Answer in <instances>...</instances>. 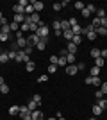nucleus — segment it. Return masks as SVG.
<instances>
[{"label":"nucleus","instance_id":"nucleus-1","mask_svg":"<svg viewBox=\"0 0 107 120\" xmlns=\"http://www.w3.org/2000/svg\"><path fill=\"white\" fill-rule=\"evenodd\" d=\"M38 38H48V34H50V27L48 25H43V27H38Z\"/></svg>","mask_w":107,"mask_h":120},{"label":"nucleus","instance_id":"nucleus-2","mask_svg":"<svg viewBox=\"0 0 107 120\" xmlns=\"http://www.w3.org/2000/svg\"><path fill=\"white\" fill-rule=\"evenodd\" d=\"M14 61H18V63H23V61H25V63H29V61H31V57H29L23 50H18V52H16V59H14Z\"/></svg>","mask_w":107,"mask_h":120},{"label":"nucleus","instance_id":"nucleus-3","mask_svg":"<svg viewBox=\"0 0 107 120\" xmlns=\"http://www.w3.org/2000/svg\"><path fill=\"white\" fill-rule=\"evenodd\" d=\"M38 41H39V38H38V34H29L27 36V47H36L38 45Z\"/></svg>","mask_w":107,"mask_h":120},{"label":"nucleus","instance_id":"nucleus-4","mask_svg":"<svg viewBox=\"0 0 107 120\" xmlns=\"http://www.w3.org/2000/svg\"><path fill=\"white\" fill-rule=\"evenodd\" d=\"M46 43H48V38H39V41H38V45H36L34 49H38V50H45V49H46Z\"/></svg>","mask_w":107,"mask_h":120},{"label":"nucleus","instance_id":"nucleus-5","mask_svg":"<svg viewBox=\"0 0 107 120\" xmlns=\"http://www.w3.org/2000/svg\"><path fill=\"white\" fill-rule=\"evenodd\" d=\"M77 72H79L77 65H66V74H68V75H75Z\"/></svg>","mask_w":107,"mask_h":120},{"label":"nucleus","instance_id":"nucleus-6","mask_svg":"<svg viewBox=\"0 0 107 120\" xmlns=\"http://www.w3.org/2000/svg\"><path fill=\"white\" fill-rule=\"evenodd\" d=\"M31 115V111H29V108L27 106H20V118H25V116Z\"/></svg>","mask_w":107,"mask_h":120},{"label":"nucleus","instance_id":"nucleus-7","mask_svg":"<svg viewBox=\"0 0 107 120\" xmlns=\"http://www.w3.org/2000/svg\"><path fill=\"white\" fill-rule=\"evenodd\" d=\"M66 50H68V54H75L77 50H79V47H77L73 41H68V49Z\"/></svg>","mask_w":107,"mask_h":120},{"label":"nucleus","instance_id":"nucleus-8","mask_svg":"<svg viewBox=\"0 0 107 120\" xmlns=\"http://www.w3.org/2000/svg\"><path fill=\"white\" fill-rule=\"evenodd\" d=\"M16 43H18V49L23 50V49L27 47V38H25V36H23V38H18V40H16Z\"/></svg>","mask_w":107,"mask_h":120},{"label":"nucleus","instance_id":"nucleus-9","mask_svg":"<svg viewBox=\"0 0 107 120\" xmlns=\"http://www.w3.org/2000/svg\"><path fill=\"white\" fill-rule=\"evenodd\" d=\"M25 18H27L25 15H14V18H13V22H16V23H18V25H21V23H25Z\"/></svg>","mask_w":107,"mask_h":120},{"label":"nucleus","instance_id":"nucleus-10","mask_svg":"<svg viewBox=\"0 0 107 120\" xmlns=\"http://www.w3.org/2000/svg\"><path fill=\"white\" fill-rule=\"evenodd\" d=\"M13 11H14V15H25V7H21L20 4L13 5Z\"/></svg>","mask_w":107,"mask_h":120},{"label":"nucleus","instance_id":"nucleus-11","mask_svg":"<svg viewBox=\"0 0 107 120\" xmlns=\"http://www.w3.org/2000/svg\"><path fill=\"white\" fill-rule=\"evenodd\" d=\"M31 116H32V120H45V118H43V113H41L39 109L32 111V113H31Z\"/></svg>","mask_w":107,"mask_h":120},{"label":"nucleus","instance_id":"nucleus-12","mask_svg":"<svg viewBox=\"0 0 107 120\" xmlns=\"http://www.w3.org/2000/svg\"><path fill=\"white\" fill-rule=\"evenodd\" d=\"M9 115H11V116L20 115V106H11V108H9Z\"/></svg>","mask_w":107,"mask_h":120},{"label":"nucleus","instance_id":"nucleus-13","mask_svg":"<svg viewBox=\"0 0 107 120\" xmlns=\"http://www.w3.org/2000/svg\"><path fill=\"white\" fill-rule=\"evenodd\" d=\"M31 4L34 5V11H36V13H39V11L45 7V4H43V2H31Z\"/></svg>","mask_w":107,"mask_h":120},{"label":"nucleus","instance_id":"nucleus-14","mask_svg":"<svg viewBox=\"0 0 107 120\" xmlns=\"http://www.w3.org/2000/svg\"><path fill=\"white\" fill-rule=\"evenodd\" d=\"M91 25H93V29L97 30L98 27L102 25V20H100V18H97V16H95V18H93V20H91Z\"/></svg>","mask_w":107,"mask_h":120},{"label":"nucleus","instance_id":"nucleus-15","mask_svg":"<svg viewBox=\"0 0 107 120\" xmlns=\"http://www.w3.org/2000/svg\"><path fill=\"white\" fill-rule=\"evenodd\" d=\"M62 36L66 38V41H71V40H73V32H71V29H68V30H62Z\"/></svg>","mask_w":107,"mask_h":120},{"label":"nucleus","instance_id":"nucleus-16","mask_svg":"<svg viewBox=\"0 0 107 120\" xmlns=\"http://www.w3.org/2000/svg\"><path fill=\"white\" fill-rule=\"evenodd\" d=\"M102 113H104V109H102V108H100L98 104H95V106H93V115H95V116L102 115Z\"/></svg>","mask_w":107,"mask_h":120},{"label":"nucleus","instance_id":"nucleus-17","mask_svg":"<svg viewBox=\"0 0 107 120\" xmlns=\"http://www.w3.org/2000/svg\"><path fill=\"white\" fill-rule=\"evenodd\" d=\"M34 13H36V11H34V5L29 4V5L25 7V16H31V15H34Z\"/></svg>","mask_w":107,"mask_h":120},{"label":"nucleus","instance_id":"nucleus-18","mask_svg":"<svg viewBox=\"0 0 107 120\" xmlns=\"http://www.w3.org/2000/svg\"><path fill=\"white\" fill-rule=\"evenodd\" d=\"M104 65H105V59H104V57H97V59H95V66H98V68H102Z\"/></svg>","mask_w":107,"mask_h":120},{"label":"nucleus","instance_id":"nucleus-19","mask_svg":"<svg viewBox=\"0 0 107 120\" xmlns=\"http://www.w3.org/2000/svg\"><path fill=\"white\" fill-rule=\"evenodd\" d=\"M91 84L93 86H102V79H100V77H91Z\"/></svg>","mask_w":107,"mask_h":120},{"label":"nucleus","instance_id":"nucleus-20","mask_svg":"<svg viewBox=\"0 0 107 120\" xmlns=\"http://www.w3.org/2000/svg\"><path fill=\"white\" fill-rule=\"evenodd\" d=\"M38 106H39V104H36L34 100H31V102L27 104V108H29V111H31V113H32V111H36V109H38Z\"/></svg>","mask_w":107,"mask_h":120},{"label":"nucleus","instance_id":"nucleus-21","mask_svg":"<svg viewBox=\"0 0 107 120\" xmlns=\"http://www.w3.org/2000/svg\"><path fill=\"white\" fill-rule=\"evenodd\" d=\"M66 65H68L66 57H62V56H59V61H57V66H64V68H66Z\"/></svg>","mask_w":107,"mask_h":120},{"label":"nucleus","instance_id":"nucleus-22","mask_svg":"<svg viewBox=\"0 0 107 120\" xmlns=\"http://www.w3.org/2000/svg\"><path fill=\"white\" fill-rule=\"evenodd\" d=\"M68 29H71L70 22H68V20H61V30H68Z\"/></svg>","mask_w":107,"mask_h":120},{"label":"nucleus","instance_id":"nucleus-23","mask_svg":"<svg viewBox=\"0 0 107 120\" xmlns=\"http://www.w3.org/2000/svg\"><path fill=\"white\" fill-rule=\"evenodd\" d=\"M9 27H11L13 32H18V30H20V25L16 23V22H9Z\"/></svg>","mask_w":107,"mask_h":120},{"label":"nucleus","instance_id":"nucleus-24","mask_svg":"<svg viewBox=\"0 0 107 120\" xmlns=\"http://www.w3.org/2000/svg\"><path fill=\"white\" fill-rule=\"evenodd\" d=\"M75 54H66V61H68V65H73V63H75Z\"/></svg>","mask_w":107,"mask_h":120},{"label":"nucleus","instance_id":"nucleus-25","mask_svg":"<svg viewBox=\"0 0 107 120\" xmlns=\"http://www.w3.org/2000/svg\"><path fill=\"white\" fill-rule=\"evenodd\" d=\"M97 104L100 106V108H102V109H105V108H107V99H105V97H104V99L97 100Z\"/></svg>","mask_w":107,"mask_h":120},{"label":"nucleus","instance_id":"nucleus-26","mask_svg":"<svg viewBox=\"0 0 107 120\" xmlns=\"http://www.w3.org/2000/svg\"><path fill=\"white\" fill-rule=\"evenodd\" d=\"M7 61H9V54H7V52H2V54H0V63H7Z\"/></svg>","mask_w":107,"mask_h":120},{"label":"nucleus","instance_id":"nucleus-27","mask_svg":"<svg viewBox=\"0 0 107 120\" xmlns=\"http://www.w3.org/2000/svg\"><path fill=\"white\" fill-rule=\"evenodd\" d=\"M86 9L93 15V13H97V5H95V4H86Z\"/></svg>","mask_w":107,"mask_h":120},{"label":"nucleus","instance_id":"nucleus-28","mask_svg":"<svg viewBox=\"0 0 107 120\" xmlns=\"http://www.w3.org/2000/svg\"><path fill=\"white\" fill-rule=\"evenodd\" d=\"M97 18H100V20H102V18H105V9H102V7H100V9H97Z\"/></svg>","mask_w":107,"mask_h":120},{"label":"nucleus","instance_id":"nucleus-29","mask_svg":"<svg viewBox=\"0 0 107 120\" xmlns=\"http://www.w3.org/2000/svg\"><path fill=\"white\" fill-rule=\"evenodd\" d=\"M100 52H102L100 49H91V57H95V59L100 57Z\"/></svg>","mask_w":107,"mask_h":120},{"label":"nucleus","instance_id":"nucleus-30","mask_svg":"<svg viewBox=\"0 0 107 120\" xmlns=\"http://www.w3.org/2000/svg\"><path fill=\"white\" fill-rule=\"evenodd\" d=\"M98 75H100V68H98V66H93L91 68V77H98Z\"/></svg>","mask_w":107,"mask_h":120},{"label":"nucleus","instance_id":"nucleus-31","mask_svg":"<svg viewBox=\"0 0 107 120\" xmlns=\"http://www.w3.org/2000/svg\"><path fill=\"white\" fill-rule=\"evenodd\" d=\"M73 7H75L77 11H82L84 7H86V4H82V2H75V4H73Z\"/></svg>","mask_w":107,"mask_h":120},{"label":"nucleus","instance_id":"nucleus-32","mask_svg":"<svg viewBox=\"0 0 107 120\" xmlns=\"http://www.w3.org/2000/svg\"><path fill=\"white\" fill-rule=\"evenodd\" d=\"M25 68H27V72H34L36 65H34V63H32V61H29V63H27V65H25Z\"/></svg>","mask_w":107,"mask_h":120},{"label":"nucleus","instance_id":"nucleus-33","mask_svg":"<svg viewBox=\"0 0 107 120\" xmlns=\"http://www.w3.org/2000/svg\"><path fill=\"white\" fill-rule=\"evenodd\" d=\"M95 32H97V36H98V34H100V36H105V34H107V29H104V27H98Z\"/></svg>","mask_w":107,"mask_h":120},{"label":"nucleus","instance_id":"nucleus-34","mask_svg":"<svg viewBox=\"0 0 107 120\" xmlns=\"http://www.w3.org/2000/svg\"><path fill=\"white\" fill-rule=\"evenodd\" d=\"M71 41H73V43H75V45L79 47V45L82 43V36H73V40H71Z\"/></svg>","mask_w":107,"mask_h":120},{"label":"nucleus","instance_id":"nucleus-35","mask_svg":"<svg viewBox=\"0 0 107 120\" xmlns=\"http://www.w3.org/2000/svg\"><path fill=\"white\" fill-rule=\"evenodd\" d=\"M54 30H61V20H54Z\"/></svg>","mask_w":107,"mask_h":120},{"label":"nucleus","instance_id":"nucleus-36","mask_svg":"<svg viewBox=\"0 0 107 120\" xmlns=\"http://www.w3.org/2000/svg\"><path fill=\"white\" fill-rule=\"evenodd\" d=\"M57 68H59L57 65H48V74H55Z\"/></svg>","mask_w":107,"mask_h":120},{"label":"nucleus","instance_id":"nucleus-37","mask_svg":"<svg viewBox=\"0 0 107 120\" xmlns=\"http://www.w3.org/2000/svg\"><path fill=\"white\" fill-rule=\"evenodd\" d=\"M87 40H89V41L97 40V32H95V30H91V32H87Z\"/></svg>","mask_w":107,"mask_h":120},{"label":"nucleus","instance_id":"nucleus-38","mask_svg":"<svg viewBox=\"0 0 107 120\" xmlns=\"http://www.w3.org/2000/svg\"><path fill=\"white\" fill-rule=\"evenodd\" d=\"M20 30L23 32V34H25V32H29V23H21V25H20Z\"/></svg>","mask_w":107,"mask_h":120},{"label":"nucleus","instance_id":"nucleus-39","mask_svg":"<svg viewBox=\"0 0 107 120\" xmlns=\"http://www.w3.org/2000/svg\"><path fill=\"white\" fill-rule=\"evenodd\" d=\"M59 61V56H50V65H57Z\"/></svg>","mask_w":107,"mask_h":120},{"label":"nucleus","instance_id":"nucleus-40","mask_svg":"<svg viewBox=\"0 0 107 120\" xmlns=\"http://www.w3.org/2000/svg\"><path fill=\"white\" fill-rule=\"evenodd\" d=\"M32 100H34L36 104H41V95H39V93H36V95L32 97Z\"/></svg>","mask_w":107,"mask_h":120},{"label":"nucleus","instance_id":"nucleus-41","mask_svg":"<svg viewBox=\"0 0 107 120\" xmlns=\"http://www.w3.org/2000/svg\"><path fill=\"white\" fill-rule=\"evenodd\" d=\"M39 82H46V81H48V74H43V75H39Z\"/></svg>","mask_w":107,"mask_h":120},{"label":"nucleus","instance_id":"nucleus-42","mask_svg":"<svg viewBox=\"0 0 107 120\" xmlns=\"http://www.w3.org/2000/svg\"><path fill=\"white\" fill-rule=\"evenodd\" d=\"M95 97H97V100L104 99V93H102V90H97V91H95Z\"/></svg>","mask_w":107,"mask_h":120},{"label":"nucleus","instance_id":"nucleus-43","mask_svg":"<svg viewBox=\"0 0 107 120\" xmlns=\"http://www.w3.org/2000/svg\"><path fill=\"white\" fill-rule=\"evenodd\" d=\"M70 27H75V25H79V20H77V18H70Z\"/></svg>","mask_w":107,"mask_h":120},{"label":"nucleus","instance_id":"nucleus-44","mask_svg":"<svg viewBox=\"0 0 107 120\" xmlns=\"http://www.w3.org/2000/svg\"><path fill=\"white\" fill-rule=\"evenodd\" d=\"M100 90H102V93H104V95H107V81H105V82H102Z\"/></svg>","mask_w":107,"mask_h":120},{"label":"nucleus","instance_id":"nucleus-45","mask_svg":"<svg viewBox=\"0 0 107 120\" xmlns=\"http://www.w3.org/2000/svg\"><path fill=\"white\" fill-rule=\"evenodd\" d=\"M7 91H9V86H7V84H2V86H0V93H7Z\"/></svg>","mask_w":107,"mask_h":120},{"label":"nucleus","instance_id":"nucleus-46","mask_svg":"<svg viewBox=\"0 0 107 120\" xmlns=\"http://www.w3.org/2000/svg\"><path fill=\"white\" fill-rule=\"evenodd\" d=\"M7 54H9V61L11 59H16V50H9Z\"/></svg>","mask_w":107,"mask_h":120},{"label":"nucleus","instance_id":"nucleus-47","mask_svg":"<svg viewBox=\"0 0 107 120\" xmlns=\"http://www.w3.org/2000/svg\"><path fill=\"white\" fill-rule=\"evenodd\" d=\"M32 50H34V47H25V49H23V52H25L27 56H31V54H32Z\"/></svg>","mask_w":107,"mask_h":120},{"label":"nucleus","instance_id":"nucleus-48","mask_svg":"<svg viewBox=\"0 0 107 120\" xmlns=\"http://www.w3.org/2000/svg\"><path fill=\"white\" fill-rule=\"evenodd\" d=\"M82 16H84V18H89V16H91V13H89V11L84 7V9H82Z\"/></svg>","mask_w":107,"mask_h":120},{"label":"nucleus","instance_id":"nucleus-49","mask_svg":"<svg viewBox=\"0 0 107 120\" xmlns=\"http://www.w3.org/2000/svg\"><path fill=\"white\" fill-rule=\"evenodd\" d=\"M7 40H9V34H0V41L2 43H5Z\"/></svg>","mask_w":107,"mask_h":120},{"label":"nucleus","instance_id":"nucleus-50","mask_svg":"<svg viewBox=\"0 0 107 120\" xmlns=\"http://www.w3.org/2000/svg\"><path fill=\"white\" fill-rule=\"evenodd\" d=\"M61 9H62L61 2H55V4H54V11H61Z\"/></svg>","mask_w":107,"mask_h":120},{"label":"nucleus","instance_id":"nucleus-51","mask_svg":"<svg viewBox=\"0 0 107 120\" xmlns=\"http://www.w3.org/2000/svg\"><path fill=\"white\" fill-rule=\"evenodd\" d=\"M100 57H104V59L107 57V49H102V52H100Z\"/></svg>","mask_w":107,"mask_h":120},{"label":"nucleus","instance_id":"nucleus-52","mask_svg":"<svg viewBox=\"0 0 107 120\" xmlns=\"http://www.w3.org/2000/svg\"><path fill=\"white\" fill-rule=\"evenodd\" d=\"M100 27H104V29H107V16H105V18H102V25H100Z\"/></svg>","mask_w":107,"mask_h":120},{"label":"nucleus","instance_id":"nucleus-53","mask_svg":"<svg viewBox=\"0 0 107 120\" xmlns=\"http://www.w3.org/2000/svg\"><path fill=\"white\" fill-rule=\"evenodd\" d=\"M77 68H79V70H84V68H86V65H84V63H77Z\"/></svg>","mask_w":107,"mask_h":120},{"label":"nucleus","instance_id":"nucleus-54","mask_svg":"<svg viewBox=\"0 0 107 120\" xmlns=\"http://www.w3.org/2000/svg\"><path fill=\"white\" fill-rule=\"evenodd\" d=\"M84 82H86V84H87V86L91 84V75H89V77H86V79H84Z\"/></svg>","mask_w":107,"mask_h":120},{"label":"nucleus","instance_id":"nucleus-55","mask_svg":"<svg viewBox=\"0 0 107 120\" xmlns=\"http://www.w3.org/2000/svg\"><path fill=\"white\" fill-rule=\"evenodd\" d=\"M54 36H62V30H54Z\"/></svg>","mask_w":107,"mask_h":120},{"label":"nucleus","instance_id":"nucleus-56","mask_svg":"<svg viewBox=\"0 0 107 120\" xmlns=\"http://www.w3.org/2000/svg\"><path fill=\"white\" fill-rule=\"evenodd\" d=\"M2 84H5V81H4V77L0 75V86H2Z\"/></svg>","mask_w":107,"mask_h":120},{"label":"nucleus","instance_id":"nucleus-57","mask_svg":"<svg viewBox=\"0 0 107 120\" xmlns=\"http://www.w3.org/2000/svg\"><path fill=\"white\" fill-rule=\"evenodd\" d=\"M21 120H32V116L29 115V116H25V118H21Z\"/></svg>","mask_w":107,"mask_h":120},{"label":"nucleus","instance_id":"nucleus-58","mask_svg":"<svg viewBox=\"0 0 107 120\" xmlns=\"http://www.w3.org/2000/svg\"><path fill=\"white\" fill-rule=\"evenodd\" d=\"M2 18H4V15H2V11H0V20H2Z\"/></svg>","mask_w":107,"mask_h":120},{"label":"nucleus","instance_id":"nucleus-59","mask_svg":"<svg viewBox=\"0 0 107 120\" xmlns=\"http://www.w3.org/2000/svg\"><path fill=\"white\" fill-rule=\"evenodd\" d=\"M57 120H66V118H62V116H59V118H57Z\"/></svg>","mask_w":107,"mask_h":120},{"label":"nucleus","instance_id":"nucleus-60","mask_svg":"<svg viewBox=\"0 0 107 120\" xmlns=\"http://www.w3.org/2000/svg\"><path fill=\"white\" fill-rule=\"evenodd\" d=\"M46 120H57V118H54V116H52V118H46Z\"/></svg>","mask_w":107,"mask_h":120},{"label":"nucleus","instance_id":"nucleus-61","mask_svg":"<svg viewBox=\"0 0 107 120\" xmlns=\"http://www.w3.org/2000/svg\"><path fill=\"white\" fill-rule=\"evenodd\" d=\"M89 120H97V116H93V118H89Z\"/></svg>","mask_w":107,"mask_h":120},{"label":"nucleus","instance_id":"nucleus-62","mask_svg":"<svg viewBox=\"0 0 107 120\" xmlns=\"http://www.w3.org/2000/svg\"><path fill=\"white\" fill-rule=\"evenodd\" d=\"M0 29H2V20H0Z\"/></svg>","mask_w":107,"mask_h":120},{"label":"nucleus","instance_id":"nucleus-63","mask_svg":"<svg viewBox=\"0 0 107 120\" xmlns=\"http://www.w3.org/2000/svg\"><path fill=\"white\" fill-rule=\"evenodd\" d=\"M2 52H4V50H2V49H0V54H2Z\"/></svg>","mask_w":107,"mask_h":120},{"label":"nucleus","instance_id":"nucleus-64","mask_svg":"<svg viewBox=\"0 0 107 120\" xmlns=\"http://www.w3.org/2000/svg\"><path fill=\"white\" fill-rule=\"evenodd\" d=\"M0 34H2V30H0Z\"/></svg>","mask_w":107,"mask_h":120}]
</instances>
